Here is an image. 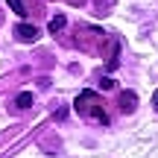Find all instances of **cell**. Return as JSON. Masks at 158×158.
<instances>
[{"mask_svg": "<svg viewBox=\"0 0 158 158\" xmlns=\"http://www.w3.org/2000/svg\"><path fill=\"white\" fill-rule=\"evenodd\" d=\"M97 102H100V97H97L94 91H82V94L76 97V111L88 114V111H91V106H97Z\"/></svg>", "mask_w": 158, "mask_h": 158, "instance_id": "6da1fadb", "label": "cell"}, {"mask_svg": "<svg viewBox=\"0 0 158 158\" xmlns=\"http://www.w3.org/2000/svg\"><path fill=\"white\" fill-rule=\"evenodd\" d=\"M15 38L23 41V44H29V41L38 38V29H35L32 23H18V27H15Z\"/></svg>", "mask_w": 158, "mask_h": 158, "instance_id": "7a4b0ae2", "label": "cell"}, {"mask_svg": "<svg viewBox=\"0 0 158 158\" xmlns=\"http://www.w3.org/2000/svg\"><path fill=\"white\" fill-rule=\"evenodd\" d=\"M120 111L123 114L135 111V94H132V91H123V94H120Z\"/></svg>", "mask_w": 158, "mask_h": 158, "instance_id": "3957f363", "label": "cell"}, {"mask_svg": "<svg viewBox=\"0 0 158 158\" xmlns=\"http://www.w3.org/2000/svg\"><path fill=\"white\" fill-rule=\"evenodd\" d=\"M88 114H91V117H94V120H100L102 126L108 123V114L102 111V106H100V102H97V106H91V111H88Z\"/></svg>", "mask_w": 158, "mask_h": 158, "instance_id": "277c9868", "label": "cell"}, {"mask_svg": "<svg viewBox=\"0 0 158 158\" xmlns=\"http://www.w3.org/2000/svg\"><path fill=\"white\" fill-rule=\"evenodd\" d=\"M64 27H68V18H64V15H56V18L50 21V32H53V35H56L59 29H64Z\"/></svg>", "mask_w": 158, "mask_h": 158, "instance_id": "5b68a950", "label": "cell"}, {"mask_svg": "<svg viewBox=\"0 0 158 158\" xmlns=\"http://www.w3.org/2000/svg\"><path fill=\"white\" fill-rule=\"evenodd\" d=\"M9 9L15 12V15H21V18L27 15V9H23V0H9Z\"/></svg>", "mask_w": 158, "mask_h": 158, "instance_id": "8992f818", "label": "cell"}, {"mask_svg": "<svg viewBox=\"0 0 158 158\" xmlns=\"http://www.w3.org/2000/svg\"><path fill=\"white\" fill-rule=\"evenodd\" d=\"M32 106V94H21L18 97V108H29Z\"/></svg>", "mask_w": 158, "mask_h": 158, "instance_id": "52a82bcc", "label": "cell"}, {"mask_svg": "<svg viewBox=\"0 0 158 158\" xmlns=\"http://www.w3.org/2000/svg\"><path fill=\"white\" fill-rule=\"evenodd\" d=\"M100 85H102V91H111V88H114V79L102 76V79H100Z\"/></svg>", "mask_w": 158, "mask_h": 158, "instance_id": "ba28073f", "label": "cell"}, {"mask_svg": "<svg viewBox=\"0 0 158 158\" xmlns=\"http://www.w3.org/2000/svg\"><path fill=\"white\" fill-rule=\"evenodd\" d=\"M152 102H155V108H158V91H155V97H152Z\"/></svg>", "mask_w": 158, "mask_h": 158, "instance_id": "9c48e42d", "label": "cell"}, {"mask_svg": "<svg viewBox=\"0 0 158 158\" xmlns=\"http://www.w3.org/2000/svg\"><path fill=\"white\" fill-rule=\"evenodd\" d=\"M70 3H79V6H82V3H85V0H70Z\"/></svg>", "mask_w": 158, "mask_h": 158, "instance_id": "30bf717a", "label": "cell"}]
</instances>
